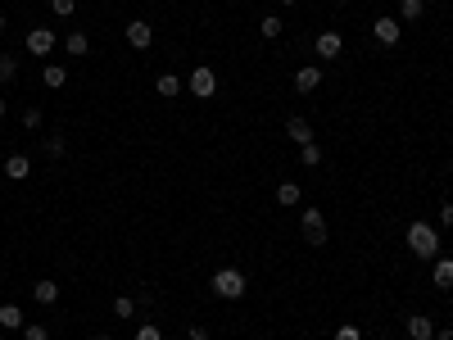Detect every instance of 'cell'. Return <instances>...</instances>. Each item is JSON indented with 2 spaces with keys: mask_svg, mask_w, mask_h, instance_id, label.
Segmentation results:
<instances>
[{
  "mask_svg": "<svg viewBox=\"0 0 453 340\" xmlns=\"http://www.w3.org/2000/svg\"><path fill=\"white\" fill-rule=\"evenodd\" d=\"M408 250L417 259H439V232L431 223H408Z\"/></svg>",
  "mask_w": 453,
  "mask_h": 340,
  "instance_id": "1",
  "label": "cell"
},
{
  "mask_svg": "<svg viewBox=\"0 0 453 340\" xmlns=\"http://www.w3.org/2000/svg\"><path fill=\"white\" fill-rule=\"evenodd\" d=\"M245 286H250V282H245L240 268H218V272H213V295H218V299H240Z\"/></svg>",
  "mask_w": 453,
  "mask_h": 340,
  "instance_id": "2",
  "label": "cell"
},
{
  "mask_svg": "<svg viewBox=\"0 0 453 340\" xmlns=\"http://www.w3.org/2000/svg\"><path fill=\"white\" fill-rule=\"evenodd\" d=\"M299 227H304V245H326V213L322 209H304Z\"/></svg>",
  "mask_w": 453,
  "mask_h": 340,
  "instance_id": "3",
  "label": "cell"
},
{
  "mask_svg": "<svg viewBox=\"0 0 453 340\" xmlns=\"http://www.w3.org/2000/svg\"><path fill=\"white\" fill-rule=\"evenodd\" d=\"M213 91H218V73H213L209 64L191 68V95H195V100H209Z\"/></svg>",
  "mask_w": 453,
  "mask_h": 340,
  "instance_id": "4",
  "label": "cell"
},
{
  "mask_svg": "<svg viewBox=\"0 0 453 340\" xmlns=\"http://www.w3.org/2000/svg\"><path fill=\"white\" fill-rule=\"evenodd\" d=\"M55 46H59V36H55L50 28H32V32H28V51H32L36 59H50Z\"/></svg>",
  "mask_w": 453,
  "mask_h": 340,
  "instance_id": "5",
  "label": "cell"
},
{
  "mask_svg": "<svg viewBox=\"0 0 453 340\" xmlns=\"http://www.w3.org/2000/svg\"><path fill=\"white\" fill-rule=\"evenodd\" d=\"M372 36H376L381 46H399L403 23H399V18H376V23H372Z\"/></svg>",
  "mask_w": 453,
  "mask_h": 340,
  "instance_id": "6",
  "label": "cell"
},
{
  "mask_svg": "<svg viewBox=\"0 0 453 340\" xmlns=\"http://www.w3.org/2000/svg\"><path fill=\"white\" fill-rule=\"evenodd\" d=\"M317 87H322V68H317V64H299V68H295V91L309 95V91H317Z\"/></svg>",
  "mask_w": 453,
  "mask_h": 340,
  "instance_id": "7",
  "label": "cell"
},
{
  "mask_svg": "<svg viewBox=\"0 0 453 340\" xmlns=\"http://www.w3.org/2000/svg\"><path fill=\"white\" fill-rule=\"evenodd\" d=\"M313 51H317V59H336L340 51H345V36H340V32H317Z\"/></svg>",
  "mask_w": 453,
  "mask_h": 340,
  "instance_id": "8",
  "label": "cell"
},
{
  "mask_svg": "<svg viewBox=\"0 0 453 340\" xmlns=\"http://www.w3.org/2000/svg\"><path fill=\"white\" fill-rule=\"evenodd\" d=\"M127 41L137 46V51H150V46H154V28H150L145 18H132V23H127Z\"/></svg>",
  "mask_w": 453,
  "mask_h": 340,
  "instance_id": "9",
  "label": "cell"
},
{
  "mask_svg": "<svg viewBox=\"0 0 453 340\" xmlns=\"http://www.w3.org/2000/svg\"><path fill=\"white\" fill-rule=\"evenodd\" d=\"M5 173H9V181H28L32 177V159H28V154H9Z\"/></svg>",
  "mask_w": 453,
  "mask_h": 340,
  "instance_id": "10",
  "label": "cell"
},
{
  "mask_svg": "<svg viewBox=\"0 0 453 340\" xmlns=\"http://www.w3.org/2000/svg\"><path fill=\"white\" fill-rule=\"evenodd\" d=\"M408 336L412 340H435V322L426 318V313H412V318H408Z\"/></svg>",
  "mask_w": 453,
  "mask_h": 340,
  "instance_id": "11",
  "label": "cell"
},
{
  "mask_svg": "<svg viewBox=\"0 0 453 340\" xmlns=\"http://www.w3.org/2000/svg\"><path fill=\"white\" fill-rule=\"evenodd\" d=\"M154 91L164 95V100H177V95H181V78H177V73H159V78H154Z\"/></svg>",
  "mask_w": 453,
  "mask_h": 340,
  "instance_id": "12",
  "label": "cell"
},
{
  "mask_svg": "<svg viewBox=\"0 0 453 340\" xmlns=\"http://www.w3.org/2000/svg\"><path fill=\"white\" fill-rule=\"evenodd\" d=\"M41 82H46L50 91H59V87L68 82V68H64V64H50V59H46V64H41Z\"/></svg>",
  "mask_w": 453,
  "mask_h": 340,
  "instance_id": "13",
  "label": "cell"
},
{
  "mask_svg": "<svg viewBox=\"0 0 453 340\" xmlns=\"http://www.w3.org/2000/svg\"><path fill=\"white\" fill-rule=\"evenodd\" d=\"M286 137L295 141V145H309V141H313V127H309V118H299V114H295V118L286 123Z\"/></svg>",
  "mask_w": 453,
  "mask_h": 340,
  "instance_id": "14",
  "label": "cell"
},
{
  "mask_svg": "<svg viewBox=\"0 0 453 340\" xmlns=\"http://www.w3.org/2000/svg\"><path fill=\"white\" fill-rule=\"evenodd\" d=\"M431 282L439 286V290H453V259L444 254V259H435V272H431Z\"/></svg>",
  "mask_w": 453,
  "mask_h": 340,
  "instance_id": "15",
  "label": "cell"
},
{
  "mask_svg": "<svg viewBox=\"0 0 453 340\" xmlns=\"http://www.w3.org/2000/svg\"><path fill=\"white\" fill-rule=\"evenodd\" d=\"M0 326H5V331H23V309L18 304H0Z\"/></svg>",
  "mask_w": 453,
  "mask_h": 340,
  "instance_id": "16",
  "label": "cell"
},
{
  "mask_svg": "<svg viewBox=\"0 0 453 340\" xmlns=\"http://www.w3.org/2000/svg\"><path fill=\"white\" fill-rule=\"evenodd\" d=\"M426 14V0H399V23L408 28V23H417Z\"/></svg>",
  "mask_w": 453,
  "mask_h": 340,
  "instance_id": "17",
  "label": "cell"
},
{
  "mask_svg": "<svg viewBox=\"0 0 453 340\" xmlns=\"http://www.w3.org/2000/svg\"><path fill=\"white\" fill-rule=\"evenodd\" d=\"M32 299H36V304H59V282H36Z\"/></svg>",
  "mask_w": 453,
  "mask_h": 340,
  "instance_id": "18",
  "label": "cell"
},
{
  "mask_svg": "<svg viewBox=\"0 0 453 340\" xmlns=\"http://www.w3.org/2000/svg\"><path fill=\"white\" fill-rule=\"evenodd\" d=\"M277 204H281V209H295V204H299V181H281V186H277Z\"/></svg>",
  "mask_w": 453,
  "mask_h": 340,
  "instance_id": "19",
  "label": "cell"
},
{
  "mask_svg": "<svg viewBox=\"0 0 453 340\" xmlns=\"http://www.w3.org/2000/svg\"><path fill=\"white\" fill-rule=\"evenodd\" d=\"M64 51H68V55H87V51H91V36L82 32V28L68 32V36H64Z\"/></svg>",
  "mask_w": 453,
  "mask_h": 340,
  "instance_id": "20",
  "label": "cell"
},
{
  "mask_svg": "<svg viewBox=\"0 0 453 340\" xmlns=\"http://www.w3.org/2000/svg\"><path fill=\"white\" fill-rule=\"evenodd\" d=\"M114 318H137V299H132V295H118V299H114Z\"/></svg>",
  "mask_w": 453,
  "mask_h": 340,
  "instance_id": "21",
  "label": "cell"
},
{
  "mask_svg": "<svg viewBox=\"0 0 453 340\" xmlns=\"http://www.w3.org/2000/svg\"><path fill=\"white\" fill-rule=\"evenodd\" d=\"M299 164H304V168H317V164H322V150H317L313 141H309V145H299Z\"/></svg>",
  "mask_w": 453,
  "mask_h": 340,
  "instance_id": "22",
  "label": "cell"
},
{
  "mask_svg": "<svg viewBox=\"0 0 453 340\" xmlns=\"http://www.w3.org/2000/svg\"><path fill=\"white\" fill-rule=\"evenodd\" d=\"M281 32H286V23H281L277 14H263V36H267V41H277Z\"/></svg>",
  "mask_w": 453,
  "mask_h": 340,
  "instance_id": "23",
  "label": "cell"
},
{
  "mask_svg": "<svg viewBox=\"0 0 453 340\" xmlns=\"http://www.w3.org/2000/svg\"><path fill=\"white\" fill-rule=\"evenodd\" d=\"M18 78V64H14V55H0V82H14Z\"/></svg>",
  "mask_w": 453,
  "mask_h": 340,
  "instance_id": "24",
  "label": "cell"
},
{
  "mask_svg": "<svg viewBox=\"0 0 453 340\" xmlns=\"http://www.w3.org/2000/svg\"><path fill=\"white\" fill-rule=\"evenodd\" d=\"M73 9H78V0H50V14L55 18H68Z\"/></svg>",
  "mask_w": 453,
  "mask_h": 340,
  "instance_id": "25",
  "label": "cell"
},
{
  "mask_svg": "<svg viewBox=\"0 0 453 340\" xmlns=\"http://www.w3.org/2000/svg\"><path fill=\"white\" fill-rule=\"evenodd\" d=\"M23 127H28V132H36V127H41V109H36V105H28V109H23Z\"/></svg>",
  "mask_w": 453,
  "mask_h": 340,
  "instance_id": "26",
  "label": "cell"
},
{
  "mask_svg": "<svg viewBox=\"0 0 453 340\" xmlns=\"http://www.w3.org/2000/svg\"><path fill=\"white\" fill-rule=\"evenodd\" d=\"M23 340H50V331H46L41 322H28V326H23Z\"/></svg>",
  "mask_w": 453,
  "mask_h": 340,
  "instance_id": "27",
  "label": "cell"
},
{
  "mask_svg": "<svg viewBox=\"0 0 453 340\" xmlns=\"http://www.w3.org/2000/svg\"><path fill=\"white\" fill-rule=\"evenodd\" d=\"M137 340H164V331H159L154 322H141V326H137Z\"/></svg>",
  "mask_w": 453,
  "mask_h": 340,
  "instance_id": "28",
  "label": "cell"
},
{
  "mask_svg": "<svg viewBox=\"0 0 453 340\" xmlns=\"http://www.w3.org/2000/svg\"><path fill=\"white\" fill-rule=\"evenodd\" d=\"M46 154L59 159V154H64V137H50V141H46Z\"/></svg>",
  "mask_w": 453,
  "mask_h": 340,
  "instance_id": "29",
  "label": "cell"
},
{
  "mask_svg": "<svg viewBox=\"0 0 453 340\" xmlns=\"http://www.w3.org/2000/svg\"><path fill=\"white\" fill-rule=\"evenodd\" d=\"M336 340H363L358 326H336Z\"/></svg>",
  "mask_w": 453,
  "mask_h": 340,
  "instance_id": "30",
  "label": "cell"
},
{
  "mask_svg": "<svg viewBox=\"0 0 453 340\" xmlns=\"http://www.w3.org/2000/svg\"><path fill=\"white\" fill-rule=\"evenodd\" d=\"M186 340H209V331H204V326H191V331H186Z\"/></svg>",
  "mask_w": 453,
  "mask_h": 340,
  "instance_id": "31",
  "label": "cell"
},
{
  "mask_svg": "<svg viewBox=\"0 0 453 340\" xmlns=\"http://www.w3.org/2000/svg\"><path fill=\"white\" fill-rule=\"evenodd\" d=\"M439 223H444V227H453V204H444V209H439Z\"/></svg>",
  "mask_w": 453,
  "mask_h": 340,
  "instance_id": "32",
  "label": "cell"
},
{
  "mask_svg": "<svg viewBox=\"0 0 453 340\" xmlns=\"http://www.w3.org/2000/svg\"><path fill=\"white\" fill-rule=\"evenodd\" d=\"M435 340H453V326H439V331H435Z\"/></svg>",
  "mask_w": 453,
  "mask_h": 340,
  "instance_id": "33",
  "label": "cell"
},
{
  "mask_svg": "<svg viewBox=\"0 0 453 340\" xmlns=\"http://www.w3.org/2000/svg\"><path fill=\"white\" fill-rule=\"evenodd\" d=\"M0 118H5V95H0Z\"/></svg>",
  "mask_w": 453,
  "mask_h": 340,
  "instance_id": "34",
  "label": "cell"
},
{
  "mask_svg": "<svg viewBox=\"0 0 453 340\" xmlns=\"http://www.w3.org/2000/svg\"><path fill=\"white\" fill-rule=\"evenodd\" d=\"M281 5H286V9H290V5H299V0H281Z\"/></svg>",
  "mask_w": 453,
  "mask_h": 340,
  "instance_id": "35",
  "label": "cell"
},
{
  "mask_svg": "<svg viewBox=\"0 0 453 340\" xmlns=\"http://www.w3.org/2000/svg\"><path fill=\"white\" fill-rule=\"evenodd\" d=\"M5 28H9V23H5V14H0V32H5Z\"/></svg>",
  "mask_w": 453,
  "mask_h": 340,
  "instance_id": "36",
  "label": "cell"
},
{
  "mask_svg": "<svg viewBox=\"0 0 453 340\" xmlns=\"http://www.w3.org/2000/svg\"><path fill=\"white\" fill-rule=\"evenodd\" d=\"M336 5H349V0H336Z\"/></svg>",
  "mask_w": 453,
  "mask_h": 340,
  "instance_id": "37",
  "label": "cell"
},
{
  "mask_svg": "<svg viewBox=\"0 0 453 340\" xmlns=\"http://www.w3.org/2000/svg\"><path fill=\"white\" fill-rule=\"evenodd\" d=\"M372 340H385V336H372Z\"/></svg>",
  "mask_w": 453,
  "mask_h": 340,
  "instance_id": "38",
  "label": "cell"
},
{
  "mask_svg": "<svg viewBox=\"0 0 453 340\" xmlns=\"http://www.w3.org/2000/svg\"><path fill=\"white\" fill-rule=\"evenodd\" d=\"M95 340H109V336H95Z\"/></svg>",
  "mask_w": 453,
  "mask_h": 340,
  "instance_id": "39",
  "label": "cell"
}]
</instances>
